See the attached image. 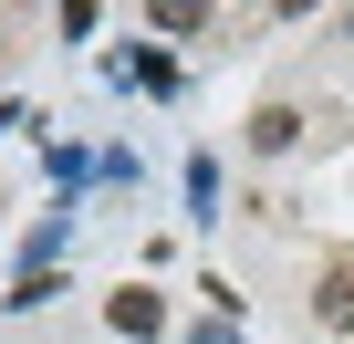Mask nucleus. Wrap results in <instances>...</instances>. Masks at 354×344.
Instances as JSON below:
<instances>
[{"label":"nucleus","mask_w":354,"mask_h":344,"mask_svg":"<svg viewBox=\"0 0 354 344\" xmlns=\"http://www.w3.org/2000/svg\"><path fill=\"white\" fill-rule=\"evenodd\" d=\"M53 292H63V271H21V282H11V292H0V302H11V313H42Z\"/></svg>","instance_id":"obj_6"},{"label":"nucleus","mask_w":354,"mask_h":344,"mask_svg":"<svg viewBox=\"0 0 354 344\" xmlns=\"http://www.w3.org/2000/svg\"><path fill=\"white\" fill-rule=\"evenodd\" d=\"M292 136H302L292 105H261V115H250V156H292Z\"/></svg>","instance_id":"obj_4"},{"label":"nucleus","mask_w":354,"mask_h":344,"mask_svg":"<svg viewBox=\"0 0 354 344\" xmlns=\"http://www.w3.org/2000/svg\"><path fill=\"white\" fill-rule=\"evenodd\" d=\"M188 209L219 219V156H188Z\"/></svg>","instance_id":"obj_5"},{"label":"nucleus","mask_w":354,"mask_h":344,"mask_svg":"<svg viewBox=\"0 0 354 344\" xmlns=\"http://www.w3.org/2000/svg\"><path fill=\"white\" fill-rule=\"evenodd\" d=\"M104 323H115V334H136V344H146V334H167V302H156V292H136V282H125V292H115V302H104Z\"/></svg>","instance_id":"obj_2"},{"label":"nucleus","mask_w":354,"mask_h":344,"mask_svg":"<svg viewBox=\"0 0 354 344\" xmlns=\"http://www.w3.org/2000/svg\"><path fill=\"white\" fill-rule=\"evenodd\" d=\"M188 344H240V334H230V323H198V334H188Z\"/></svg>","instance_id":"obj_7"},{"label":"nucleus","mask_w":354,"mask_h":344,"mask_svg":"<svg viewBox=\"0 0 354 344\" xmlns=\"http://www.w3.org/2000/svg\"><path fill=\"white\" fill-rule=\"evenodd\" d=\"M115 84L125 94H177V63L167 53H115Z\"/></svg>","instance_id":"obj_3"},{"label":"nucleus","mask_w":354,"mask_h":344,"mask_svg":"<svg viewBox=\"0 0 354 344\" xmlns=\"http://www.w3.org/2000/svg\"><path fill=\"white\" fill-rule=\"evenodd\" d=\"M344 42H354V11H344Z\"/></svg>","instance_id":"obj_8"},{"label":"nucleus","mask_w":354,"mask_h":344,"mask_svg":"<svg viewBox=\"0 0 354 344\" xmlns=\"http://www.w3.org/2000/svg\"><path fill=\"white\" fill-rule=\"evenodd\" d=\"M313 323H323V334H354V261H323V282H313Z\"/></svg>","instance_id":"obj_1"}]
</instances>
